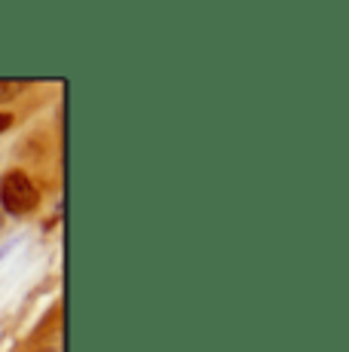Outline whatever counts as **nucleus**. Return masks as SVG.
Masks as SVG:
<instances>
[{"instance_id":"f257e3e1","label":"nucleus","mask_w":349,"mask_h":352,"mask_svg":"<svg viewBox=\"0 0 349 352\" xmlns=\"http://www.w3.org/2000/svg\"><path fill=\"white\" fill-rule=\"evenodd\" d=\"M37 187L31 184V178L25 172H6L0 178V206L10 214H25L31 208H37Z\"/></svg>"},{"instance_id":"f03ea898","label":"nucleus","mask_w":349,"mask_h":352,"mask_svg":"<svg viewBox=\"0 0 349 352\" xmlns=\"http://www.w3.org/2000/svg\"><path fill=\"white\" fill-rule=\"evenodd\" d=\"M22 89H25V83H16V80H0V101H12Z\"/></svg>"},{"instance_id":"7ed1b4c3","label":"nucleus","mask_w":349,"mask_h":352,"mask_svg":"<svg viewBox=\"0 0 349 352\" xmlns=\"http://www.w3.org/2000/svg\"><path fill=\"white\" fill-rule=\"evenodd\" d=\"M10 126H12V117H10V113H0V135H3Z\"/></svg>"}]
</instances>
